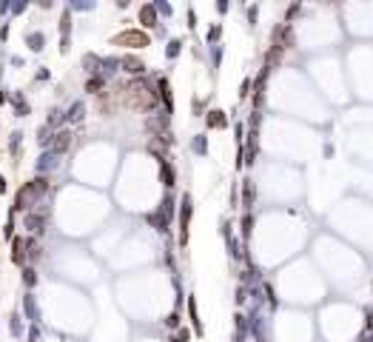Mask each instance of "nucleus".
Segmentation results:
<instances>
[{
	"label": "nucleus",
	"instance_id": "obj_1",
	"mask_svg": "<svg viewBox=\"0 0 373 342\" xmlns=\"http://www.w3.org/2000/svg\"><path fill=\"white\" fill-rule=\"evenodd\" d=\"M117 43H134V46H145V43H148V37H145V35H137V32H129V35H120V37H117Z\"/></svg>",
	"mask_w": 373,
	"mask_h": 342
},
{
	"label": "nucleus",
	"instance_id": "obj_3",
	"mask_svg": "<svg viewBox=\"0 0 373 342\" xmlns=\"http://www.w3.org/2000/svg\"><path fill=\"white\" fill-rule=\"evenodd\" d=\"M143 20H145V26L154 23V12H151V9H143Z\"/></svg>",
	"mask_w": 373,
	"mask_h": 342
},
{
	"label": "nucleus",
	"instance_id": "obj_2",
	"mask_svg": "<svg viewBox=\"0 0 373 342\" xmlns=\"http://www.w3.org/2000/svg\"><path fill=\"white\" fill-rule=\"evenodd\" d=\"M126 72H143V63H140V60H134V57H126Z\"/></svg>",
	"mask_w": 373,
	"mask_h": 342
}]
</instances>
